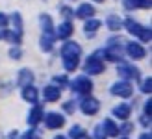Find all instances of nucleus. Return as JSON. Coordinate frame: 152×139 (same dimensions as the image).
I'll list each match as a JSON object with an SVG mask.
<instances>
[{
	"instance_id": "nucleus-1",
	"label": "nucleus",
	"mask_w": 152,
	"mask_h": 139,
	"mask_svg": "<svg viewBox=\"0 0 152 139\" xmlns=\"http://www.w3.org/2000/svg\"><path fill=\"white\" fill-rule=\"evenodd\" d=\"M61 63L67 72H72L80 65V56H82V46L74 41H65L61 46Z\"/></svg>"
},
{
	"instance_id": "nucleus-2",
	"label": "nucleus",
	"mask_w": 152,
	"mask_h": 139,
	"mask_svg": "<svg viewBox=\"0 0 152 139\" xmlns=\"http://www.w3.org/2000/svg\"><path fill=\"white\" fill-rule=\"evenodd\" d=\"M123 26H126L128 34H132V35H135V37H139V41H143V43H148V41H150V37H152L150 28H148V26H141L139 22H137V20H134L132 17H128L126 20H123Z\"/></svg>"
},
{
	"instance_id": "nucleus-3",
	"label": "nucleus",
	"mask_w": 152,
	"mask_h": 139,
	"mask_svg": "<svg viewBox=\"0 0 152 139\" xmlns=\"http://www.w3.org/2000/svg\"><path fill=\"white\" fill-rule=\"evenodd\" d=\"M71 89L74 95L78 97H87L91 95V91H93V82H91V78H87V76H78V78H74L71 82Z\"/></svg>"
},
{
	"instance_id": "nucleus-4",
	"label": "nucleus",
	"mask_w": 152,
	"mask_h": 139,
	"mask_svg": "<svg viewBox=\"0 0 152 139\" xmlns=\"http://www.w3.org/2000/svg\"><path fill=\"white\" fill-rule=\"evenodd\" d=\"M104 69H106V65H104L102 58L98 56V52L91 54V56L86 59V63H83V71H86V74H89V76L100 74V72H104Z\"/></svg>"
},
{
	"instance_id": "nucleus-5",
	"label": "nucleus",
	"mask_w": 152,
	"mask_h": 139,
	"mask_svg": "<svg viewBox=\"0 0 152 139\" xmlns=\"http://www.w3.org/2000/svg\"><path fill=\"white\" fill-rule=\"evenodd\" d=\"M80 110H82L83 115H87V117H93V115H96L98 110H100V102H98L95 97L87 95V97H83V98L80 100Z\"/></svg>"
},
{
	"instance_id": "nucleus-6",
	"label": "nucleus",
	"mask_w": 152,
	"mask_h": 139,
	"mask_svg": "<svg viewBox=\"0 0 152 139\" xmlns=\"http://www.w3.org/2000/svg\"><path fill=\"white\" fill-rule=\"evenodd\" d=\"M111 95L115 97H121V98H130L134 95V86L132 82H126V80H119L111 86Z\"/></svg>"
},
{
	"instance_id": "nucleus-7",
	"label": "nucleus",
	"mask_w": 152,
	"mask_h": 139,
	"mask_svg": "<svg viewBox=\"0 0 152 139\" xmlns=\"http://www.w3.org/2000/svg\"><path fill=\"white\" fill-rule=\"evenodd\" d=\"M43 121H45V126L48 130H59L65 124V115L58 113V111H48V113L43 115Z\"/></svg>"
},
{
	"instance_id": "nucleus-8",
	"label": "nucleus",
	"mask_w": 152,
	"mask_h": 139,
	"mask_svg": "<svg viewBox=\"0 0 152 139\" xmlns=\"http://www.w3.org/2000/svg\"><path fill=\"white\" fill-rule=\"evenodd\" d=\"M117 74H119L123 80H126V82H134V80L137 82V80H139V69L134 67V65H126V63L119 65Z\"/></svg>"
},
{
	"instance_id": "nucleus-9",
	"label": "nucleus",
	"mask_w": 152,
	"mask_h": 139,
	"mask_svg": "<svg viewBox=\"0 0 152 139\" xmlns=\"http://www.w3.org/2000/svg\"><path fill=\"white\" fill-rule=\"evenodd\" d=\"M102 54H104V59L113 61V63H119V61L123 59V46H121V43L119 45H108L102 50Z\"/></svg>"
},
{
	"instance_id": "nucleus-10",
	"label": "nucleus",
	"mask_w": 152,
	"mask_h": 139,
	"mask_svg": "<svg viewBox=\"0 0 152 139\" xmlns=\"http://www.w3.org/2000/svg\"><path fill=\"white\" fill-rule=\"evenodd\" d=\"M72 34H74V26H72V22H71V20H63L61 24L56 28L54 37H58V39H61V41H67V39H71V35H72Z\"/></svg>"
},
{
	"instance_id": "nucleus-11",
	"label": "nucleus",
	"mask_w": 152,
	"mask_h": 139,
	"mask_svg": "<svg viewBox=\"0 0 152 139\" xmlns=\"http://www.w3.org/2000/svg\"><path fill=\"white\" fill-rule=\"evenodd\" d=\"M126 56L128 58H132V59H143L147 56V52H145V48L139 45V43H135V41H130L126 45Z\"/></svg>"
},
{
	"instance_id": "nucleus-12",
	"label": "nucleus",
	"mask_w": 152,
	"mask_h": 139,
	"mask_svg": "<svg viewBox=\"0 0 152 139\" xmlns=\"http://www.w3.org/2000/svg\"><path fill=\"white\" fill-rule=\"evenodd\" d=\"M43 98H45V102H58L61 98V89L58 86H54V83L45 86L43 87Z\"/></svg>"
},
{
	"instance_id": "nucleus-13",
	"label": "nucleus",
	"mask_w": 152,
	"mask_h": 139,
	"mask_svg": "<svg viewBox=\"0 0 152 139\" xmlns=\"http://www.w3.org/2000/svg\"><path fill=\"white\" fill-rule=\"evenodd\" d=\"M43 115H45L43 108H41L39 104H34V108L30 110L28 117H26V122H28L30 126H37V124H39V122L43 121Z\"/></svg>"
},
{
	"instance_id": "nucleus-14",
	"label": "nucleus",
	"mask_w": 152,
	"mask_h": 139,
	"mask_svg": "<svg viewBox=\"0 0 152 139\" xmlns=\"http://www.w3.org/2000/svg\"><path fill=\"white\" fill-rule=\"evenodd\" d=\"M34 80L35 76L30 69H20L19 71V76H17V86L19 87H26V86H34Z\"/></svg>"
},
{
	"instance_id": "nucleus-15",
	"label": "nucleus",
	"mask_w": 152,
	"mask_h": 139,
	"mask_svg": "<svg viewBox=\"0 0 152 139\" xmlns=\"http://www.w3.org/2000/svg\"><path fill=\"white\" fill-rule=\"evenodd\" d=\"M113 115L121 121H128L132 115V106L130 104H119V106L113 108Z\"/></svg>"
},
{
	"instance_id": "nucleus-16",
	"label": "nucleus",
	"mask_w": 152,
	"mask_h": 139,
	"mask_svg": "<svg viewBox=\"0 0 152 139\" xmlns=\"http://www.w3.org/2000/svg\"><path fill=\"white\" fill-rule=\"evenodd\" d=\"M37 97H39V93L34 86L22 87V100H26L28 104H37Z\"/></svg>"
},
{
	"instance_id": "nucleus-17",
	"label": "nucleus",
	"mask_w": 152,
	"mask_h": 139,
	"mask_svg": "<svg viewBox=\"0 0 152 139\" xmlns=\"http://www.w3.org/2000/svg\"><path fill=\"white\" fill-rule=\"evenodd\" d=\"M95 7L91 6V4H82L78 10H76V17L78 19H83V20H87V19H93V15H95Z\"/></svg>"
},
{
	"instance_id": "nucleus-18",
	"label": "nucleus",
	"mask_w": 152,
	"mask_h": 139,
	"mask_svg": "<svg viewBox=\"0 0 152 139\" xmlns=\"http://www.w3.org/2000/svg\"><path fill=\"white\" fill-rule=\"evenodd\" d=\"M102 130L106 132V135H108V137H117V135H119V126H117L111 119H104Z\"/></svg>"
},
{
	"instance_id": "nucleus-19",
	"label": "nucleus",
	"mask_w": 152,
	"mask_h": 139,
	"mask_svg": "<svg viewBox=\"0 0 152 139\" xmlns=\"http://www.w3.org/2000/svg\"><path fill=\"white\" fill-rule=\"evenodd\" d=\"M102 26V22L100 20H96V19H87L86 20V26H83V32H86V35H95L98 32V28Z\"/></svg>"
},
{
	"instance_id": "nucleus-20",
	"label": "nucleus",
	"mask_w": 152,
	"mask_h": 139,
	"mask_svg": "<svg viewBox=\"0 0 152 139\" xmlns=\"http://www.w3.org/2000/svg\"><path fill=\"white\" fill-rule=\"evenodd\" d=\"M39 22H41V28H43V34L47 35H54V26H52V19L50 15H41L39 17Z\"/></svg>"
},
{
	"instance_id": "nucleus-21",
	"label": "nucleus",
	"mask_w": 152,
	"mask_h": 139,
	"mask_svg": "<svg viewBox=\"0 0 152 139\" xmlns=\"http://www.w3.org/2000/svg\"><path fill=\"white\" fill-rule=\"evenodd\" d=\"M54 39H56L54 35H47V34H43V35H41V43H39L41 50H43V52H50L52 48H54Z\"/></svg>"
},
{
	"instance_id": "nucleus-22",
	"label": "nucleus",
	"mask_w": 152,
	"mask_h": 139,
	"mask_svg": "<svg viewBox=\"0 0 152 139\" xmlns=\"http://www.w3.org/2000/svg\"><path fill=\"white\" fill-rule=\"evenodd\" d=\"M106 26H108L111 32H117V30L123 28V20L119 19V15H110V17L106 19Z\"/></svg>"
},
{
	"instance_id": "nucleus-23",
	"label": "nucleus",
	"mask_w": 152,
	"mask_h": 139,
	"mask_svg": "<svg viewBox=\"0 0 152 139\" xmlns=\"http://www.w3.org/2000/svg\"><path fill=\"white\" fill-rule=\"evenodd\" d=\"M20 39H22V34L15 32V30H7V34H6V39H4V41L11 43V45H15V46H20Z\"/></svg>"
},
{
	"instance_id": "nucleus-24",
	"label": "nucleus",
	"mask_w": 152,
	"mask_h": 139,
	"mask_svg": "<svg viewBox=\"0 0 152 139\" xmlns=\"http://www.w3.org/2000/svg\"><path fill=\"white\" fill-rule=\"evenodd\" d=\"M71 139H87V134H86V130H83L80 124H74L71 128V132H69Z\"/></svg>"
},
{
	"instance_id": "nucleus-25",
	"label": "nucleus",
	"mask_w": 152,
	"mask_h": 139,
	"mask_svg": "<svg viewBox=\"0 0 152 139\" xmlns=\"http://www.w3.org/2000/svg\"><path fill=\"white\" fill-rule=\"evenodd\" d=\"M10 20L13 22V26H15V32H19V34H22V17H20V13L19 11H15L11 17H10Z\"/></svg>"
},
{
	"instance_id": "nucleus-26",
	"label": "nucleus",
	"mask_w": 152,
	"mask_h": 139,
	"mask_svg": "<svg viewBox=\"0 0 152 139\" xmlns=\"http://www.w3.org/2000/svg\"><path fill=\"white\" fill-rule=\"evenodd\" d=\"M91 139H108L106 132L102 130V124H96V126L93 128V135H91Z\"/></svg>"
},
{
	"instance_id": "nucleus-27",
	"label": "nucleus",
	"mask_w": 152,
	"mask_h": 139,
	"mask_svg": "<svg viewBox=\"0 0 152 139\" xmlns=\"http://www.w3.org/2000/svg\"><path fill=\"white\" fill-rule=\"evenodd\" d=\"M22 139H41V134H39V130L35 126H32L24 135H22Z\"/></svg>"
},
{
	"instance_id": "nucleus-28",
	"label": "nucleus",
	"mask_w": 152,
	"mask_h": 139,
	"mask_svg": "<svg viewBox=\"0 0 152 139\" xmlns=\"http://www.w3.org/2000/svg\"><path fill=\"white\" fill-rule=\"evenodd\" d=\"M141 91L145 93V95L152 91V80H150V76H148V78H145V80L141 82Z\"/></svg>"
},
{
	"instance_id": "nucleus-29",
	"label": "nucleus",
	"mask_w": 152,
	"mask_h": 139,
	"mask_svg": "<svg viewBox=\"0 0 152 139\" xmlns=\"http://www.w3.org/2000/svg\"><path fill=\"white\" fill-rule=\"evenodd\" d=\"M134 130V124L132 122H124L123 126H119V134H123V135H128Z\"/></svg>"
},
{
	"instance_id": "nucleus-30",
	"label": "nucleus",
	"mask_w": 152,
	"mask_h": 139,
	"mask_svg": "<svg viewBox=\"0 0 152 139\" xmlns=\"http://www.w3.org/2000/svg\"><path fill=\"white\" fill-rule=\"evenodd\" d=\"M10 58H11V59H20V58H22L20 46H13V48L10 50Z\"/></svg>"
},
{
	"instance_id": "nucleus-31",
	"label": "nucleus",
	"mask_w": 152,
	"mask_h": 139,
	"mask_svg": "<svg viewBox=\"0 0 152 139\" xmlns=\"http://www.w3.org/2000/svg\"><path fill=\"white\" fill-rule=\"evenodd\" d=\"M150 115H152V102H150V98L145 102V106H143V117H148L150 119Z\"/></svg>"
},
{
	"instance_id": "nucleus-32",
	"label": "nucleus",
	"mask_w": 152,
	"mask_h": 139,
	"mask_svg": "<svg viewBox=\"0 0 152 139\" xmlns=\"http://www.w3.org/2000/svg\"><path fill=\"white\" fill-rule=\"evenodd\" d=\"M123 4L128 10H135V7H139V0H123Z\"/></svg>"
},
{
	"instance_id": "nucleus-33",
	"label": "nucleus",
	"mask_w": 152,
	"mask_h": 139,
	"mask_svg": "<svg viewBox=\"0 0 152 139\" xmlns=\"http://www.w3.org/2000/svg\"><path fill=\"white\" fill-rule=\"evenodd\" d=\"M10 26V17L6 13H0V28H7Z\"/></svg>"
},
{
	"instance_id": "nucleus-34",
	"label": "nucleus",
	"mask_w": 152,
	"mask_h": 139,
	"mask_svg": "<svg viewBox=\"0 0 152 139\" xmlns=\"http://www.w3.org/2000/svg\"><path fill=\"white\" fill-rule=\"evenodd\" d=\"M54 83H61L59 87H63L69 83V80H67V76H54Z\"/></svg>"
},
{
	"instance_id": "nucleus-35",
	"label": "nucleus",
	"mask_w": 152,
	"mask_h": 139,
	"mask_svg": "<svg viewBox=\"0 0 152 139\" xmlns=\"http://www.w3.org/2000/svg\"><path fill=\"white\" fill-rule=\"evenodd\" d=\"M61 13H63V17L69 20L71 17H74V11L71 10V7H61Z\"/></svg>"
},
{
	"instance_id": "nucleus-36",
	"label": "nucleus",
	"mask_w": 152,
	"mask_h": 139,
	"mask_svg": "<svg viewBox=\"0 0 152 139\" xmlns=\"http://www.w3.org/2000/svg\"><path fill=\"white\" fill-rule=\"evenodd\" d=\"M152 4V0H139V7H143V10H148Z\"/></svg>"
},
{
	"instance_id": "nucleus-37",
	"label": "nucleus",
	"mask_w": 152,
	"mask_h": 139,
	"mask_svg": "<svg viewBox=\"0 0 152 139\" xmlns=\"http://www.w3.org/2000/svg\"><path fill=\"white\" fill-rule=\"evenodd\" d=\"M63 108H65V111H69V113H72V111L76 110V104H74V102H69V104H65Z\"/></svg>"
},
{
	"instance_id": "nucleus-38",
	"label": "nucleus",
	"mask_w": 152,
	"mask_h": 139,
	"mask_svg": "<svg viewBox=\"0 0 152 139\" xmlns=\"http://www.w3.org/2000/svg\"><path fill=\"white\" fill-rule=\"evenodd\" d=\"M6 34H7V28H0V41L6 39Z\"/></svg>"
},
{
	"instance_id": "nucleus-39",
	"label": "nucleus",
	"mask_w": 152,
	"mask_h": 139,
	"mask_svg": "<svg viewBox=\"0 0 152 139\" xmlns=\"http://www.w3.org/2000/svg\"><path fill=\"white\" fill-rule=\"evenodd\" d=\"M139 139H152V137H150L148 132H145V134H141V135H139Z\"/></svg>"
},
{
	"instance_id": "nucleus-40",
	"label": "nucleus",
	"mask_w": 152,
	"mask_h": 139,
	"mask_svg": "<svg viewBox=\"0 0 152 139\" xmlns=\"http://www.w3.org/2000/svg\"><path fill=\"white\" fill-rule=\"evenodd\" d=\"M54 139H67V137H63V135H56Z\"/></svg>"
},
{
	"instance_id": "nucleus-41",
	"label": "nucleus",
	"mask_w": 152,
	"mask_h": 139,
	"mask_svg": "<svg viewBox=\"0 0 152 139\" xmlns=\"http://www.w3.org/2000/svg\"><path fill=\"white\" fill-rule=\"evenodd\" d=\"M93 2H96V4H100V2H104V0H93Z\"/></svg>"
},
{
	"instance_id": "nucleus-42",
	"label": "nucleus",
	"mask_w": 152,
	"mask_h": 139,
	"mask_svg": "<svg viewBox=\"0 0 152 139\" xmlns=\"http://www.w3.org/2000/svg\"><path fill=\"white\" fill-rule=\"evenodd\" d=\"M123 139H128V137H123Z\"/></svg>"
}]
</instances>
